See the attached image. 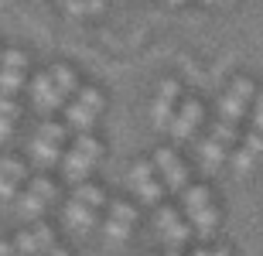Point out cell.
<instances>
[{
	"mask_svg": "<svg viewBox=\"0 0 263 256\" xmlns=\"http://www.w3.org/2000/svg\"><path fill=\"white\" fill-rule=\"evenodd\" d=\"M161 174H164V188L167 191H185L188 188V171H185V164H171V168H164L161 171Z\"/></svg>",
	"mask_w": 263,
	"mask_h": 256,
	"instance_id": "11",
	"label": "cell"
},
{
	"mask_svg": "<svg viewBox=\"0 0 263 256\" xmlns=\"http://www.w3.org/2000/svg\"><path fill=\"white\" fill-rule=\"evenodd\" d=\"M253 127L263 133V109H256V113H253Z\"/></svg>",
	"mask_w": 263,
	"mask_h": 256,
	"instance_id": "41",
	"label": "cell"
},
{
	"mask_svg": "<svg viewBox=\"0 0 263 256\" xmlns=\"http://www.w3.org/2000/svg\"><path fill=\"white\" fill-rule=\"evenodd\" d=\"M253 161H256L253 150H236V154H233V164H236V171H239V174H246V171L253 168Z\"/></svg>",
	"mask_w": 263,
	"mask_h": 256,
	"instance_id": "26",
	"label": "cell"
},
{
	"mask_svg": "<svg viewBox=\"0 0 263 256\" xmlns=\"http://www.w3.org/2000/svg\"><path fill=\"white\" fill-rule=\"evenodd\" d=\"M76 198H79V202H86V205H92V208L106 205V195H103V188L86 185V181H79V185H76Z\"/></svg>",
	"mask_w": 263,
	"mask_h": 256,
	"instance_id": "13",
	"label": "cell"
},
{
	"mask_svg": "<svg viewBox=\"0 0 263 256\" xmlns=\"http://www.w3.org/2000/svg\"><path fill=\"white\" fill-rule=\"evenodd\" d=\"M31 92H34V103H38L41 109H59L62 99H65V92H62V89L55 86V79H51V72H41V75H34V82H31Z\"/></svg>",
	"mask_w": 263,
	"mask_h": 256,
	"instance_id": "2",
	"label": "cell"
},
{
	"mask_svg": "<svg viewBox=\"0 0 263 256\" xmlns=\"http://www.w3.org/2000/svg\"><path fill=\"white\" fill-rule=\"evenodd\" d=\"M14 185H17V181H10L7 174H0V202H10V198H14Z\"/></svg>",
	"mask_w": 263,
	"mask_h": 256,
	"instance_id": "37",
	"label": "cell"
},
{
	"mask_svg": "<svg viewBox=\"0 0 263 256\" xmlns=\"http://www.w3.org/2000/svg\"><path fill=\"white\" fill-rule=\"evenodd\" d=\"M65 10L72 17H86L89 14V0H65Z\"/></svg>",
	"mask_w": 263,
	"mask_h": 256,
	"instance_id": "34",
	"label": "cell"
},
{
	"mask_svg": "<svg viewBox=\"0 0 263 256\" xmlns=\"http://www.w3.org/2000/svg\"><path fill=\"white\" fill-rule=\"evenodd\" d=\"M62 171H65V178L72 185H79V181H86L89 171H92V157L82 154V150H68L65 157H62Z\"/></svg>",
	"mask_w": 263,
	"mask_h": 256,
	"instance_id": "5",
	"label": "cell"
},
{
	"mask_svg": "<svg viewBox=\"0 0 263 256\" xmlns=\"http://www.w3.org/2000/svg\"><path fill=\"white\" fill-rule=\"evenodd\" d=\"M51 79H55V86L62 89V92H79V86H76V75H72V69H68V65H55V69H51Z\"/></svg>",
	"mask_w": 263,
	"mask_h": 256,
	"instance_id": "14",
	"label": "cell"
},
{
	"mask_svg": "<svg viewBox=\"0 0 263 256\" xmlns=\"http://www.w3.org/2000/svg\"><path fill=\"white\" fill-rule=\"evenodd\" d=\"M79 103H86V106L96 109V113L103 109V96H99L96 89H79Z\"/></svg>",
	"mask_w": 263,
	"mask_h": 256,
	"instance_id": "27",
	"label": "cell"
},
{
	"mask_svg": "<svg viewBox=\"0 0 263 256\" xmlns=\"http://www.w3.org/2000/svg\"><path fill=\"white\" fill-rule=\"evenodd\" d=\"M198 123H202V106H198L195 99H188V103H181L178 116H171L167 130H171V137H175V140H188L192 133H195Z\"/></svg>",
	"mask_w": 263,
	"mask_h": 256,
	"instance_id": "1",
	"label": "cell"
},
{
	"mask_svg": "<svg viewBox=\"0 0 263 256\" xmlns=\"http://www.w3.org/2000/svg\"><path fill=\"white\" fill-rule=\"evenodd\" d=\"M76 150H82V154H89V157L96 161L99 154H103V147H99L96 140L89 137V133H79V140H76Z\"/></svg>",
	"mask_w": 263,
	"mask_h": 256,
	"instance_id": "24",
	"label": "cell"
},
{
	"mask_svg": "<svg viewBox=\"0 0 263 256\" xmlns=\"http://www.w3.org/2000/svg\"><path fill=\"white\" fill-rule=\"evenodd\" d=\"M167 4H185V0H167Z\"/></svg>",
	"mask_w": 263,
	"mask_h": 256,
	"instance_id": "43",
	"label": "cell"
},
{
	"mask_svg": "<svg viewBox=\"0 0 263 256\" xmlns=\"http://www.w3.org/2000/svg\"><path fill=\"white\" fill-rule=\"evenodd\" d=\"M17 249H21V253H38V239H34V232H21V236H17Z\"/></svg>",
	"mask_w": 263,
	"mask_h": 256,
	"instance_id": "30",
	"label": "cell"
},
{
	"mask_svg": "<svg viewBox=\"0 0 263 256\" xmlns=\"http://www.w3.org/2000/svg\"><path fill=\"white\" fill-rule=\"evenodd\" d=\"M171 222H178V215H175V208H161V212H157V226H161V229H167V226H171Z\"/></svg>",
	"mask_w": 263,
	"mask_h": 256,
	"instance_id": "38",
	"label": "cell"
},
{
	"mask_svg": "<svg viewBox=\"0 0 263 256\" xmlns=\"http://www.w3.org/2000/svg\"><path fill=\"white\" fill-rule=\"evenodd\" d=\"M7 137H10V116H4V113H0V144H4Z\"/></svg>",
	"mask_w": 263,
	"mask_h": 256,
	"instance_id": "39",
	"label": "cell"
},
{
	"mask_svg": "<svg viewBox=\"0 0 263 256\" xmlns=\"http://www.w3.org/2000/svg\"><path fill=\"white\" fill-rule=\"evenodd\" d=\"M109 215H113V219H123V222H134V219H137V208L127 205V202H113V205H109Z\"/></svg>",
	"mask_w": 263,
	"mask_h": 256,
	"instance_id": "25",
	"label": "cell"
},
{
	"mask_svg": "<svg viewBox=\"0 0 263 256\" xmlns=\"http://www.w3.org/2000/svg\"><path fill=\"white\" fill-rule=\"evenodd\" d=\"M151 174H154V164H137V168L130 171V181H134V185H140V181H147Z\"/></svg>",
	"mask_w": 263,
	"mask_h": 256,
	"instance_id": "35",
	"label": "cell"
},
{
	"mask_svg": "<svg viewBox=\"0 0 263 256\" xmlns=\"http://www.w3.org/2000/svg\"><path fill=\"white\" fill-rule=\"evenodd\" d=\"M212 137H215V140H222L226 147H233L236 140H239V137H236V130H233V123H229V120H226V123H215V127H212Z\"/></svg>",
	"mask_w": 263,
	"mask_h": 256,
	"instance_id": "23",
	"label": "cell"
},
{
	"mask_svg": "<svg viewBox=\"0 0 263 256\" xmlns=\"http://www.w3.org/2000/svg\"><path fill=\"white\" fill-rule=\"evenodd\" d=\"M198 157H202V164H205L209 171L219 168V164L226 161V144H222V140H215V137H212V140H205L202 147H198Z\"/></svg>",
	"mask_w": 263,
	"mask_h": 256,
	"instance_id": "9",
	"label": "cell"
},
{
	"mask_svg": "<svg viewBox=\"0 0 263 256\" xmlns=\"http://www.w3.org/2000/svg\"><path fill=\"white\" fill-rule=\"evenodd\" d=\"M21 86H24L21 69H4V72H0V92H4V96H14Z\"/></svg>",
	"mask_w": 263,
	"mask_h": 256,
	"instance_id": "15",
	"label": "cell"
},
{
	"mask_svg": "<svg viewBox=\"0 0 263 256\" xmlns=\"http://www.w3.org/2000/svg\"><path fill=\"white\" fill-rule=\"evenodd\" d=\"M175 99H178V82H164L161 92H157V99H154V109H151V120H154L157 130H164L167 123H171V116H175V113H171Z\"/></svg>",
	"mask_w": 263,
	"mask_h": 256,
	"instance_id": "3",
	"label": "cell"
},
{
	"mask_svg": "<svg viewBox=\"0 0 263 256\" xmlns=\"http://www.w3.org/2000/svg\"><path fill=\"white\" fill-rule=\"evenodd\" d=\"M246 150H253L256 157H263V133L260 130H253V133L246 137Z\"/></svg>",
	"mask_w": 263,
	"mask_h": 256,
	"instance_id": "36",
	"label": "cell"
},
{
	"mask_svg": "<svg viewBox=\"0 0 263 256\" xmlns=\"http://www.w3.org/2000/svg\"><path fill=\"white\" fill-rule=\"evenodd\" d=\"M175 150H167V147H161V150H157V154H154V168L157 171H164V168H171V164H175Z\"/></svg>",
	"mask_w": 263,
	"mask_h": 256,
	"instance_id": "29",
	"label": "cell"
},
{
	"mask_svg": "<svg viewBox=\"0 0 263 256\" xmlns=\"http://www.w3.org/2000/svg\"><path fill=\"white\" fill-rule=\"evenodd\" d=\"M0 65H4V69H28V55H24V51H4V55H0Z\"/></svg>",
	"mask_w": 263,
	"mask_h": 256,
	"instance_id": "21",
	"label": "cell"
},
{
	"mask_svg": "<svg viewBox=\"0 0 263 256\" xmlns=\"http://www.w3.org/2000/svg\"><path fill=\"white\" fill-rule=\"evenodd\" d=\"M188 219H192V226H195L202 236H209V232L219 226V208H215V205H202V208H195Z\"/></svg>",
	"mask_w": 263,
	"mask_h": 256,
	"instance_id": "7",
	"label": "cell"
},
{
	"mask_svg": "<svg viewBox=\"0 0 263 256\" xmlns=\"http://www.w3.org/2000/svg\"><path fill=\"white\" fill-rule=\"evenodd\" d=\"M181 195H185V212H188V215H192L195 208L209 205V188H185Z\"/></svg>",
	"mask_w": 263,
	"mask_h": 256,
	"instance_id": "16",
	"label": "cell"
},
{
	"mask_svg": "<svg viewBox=\"0 0 263 256\" xmlns=\"http://www.w3.org/2000/svg\"><path fill=\"white\" fill-rule=\"evenodd\" d=\"M243 113H246V99H239L229 89L222 96V120H229V123H236V120H243Z\"/></svg>",
	"mask_w": 263,
	"mask_h": 256,
	"instance_id": "12",
	"label": "cell"
},
{
	"mask_svg": "<svg viewBox=\"0 0 263 256\" xmlns=\"http://www.w3.org/2000/svg\"><path fill=\"white\" fill-rule=\"evenodd\" d=\"M0 113H4V116H10V120H17L21 116V106L10 96H4V92H0Z\"/></svg>",
	"mask_w": 263,
	"mask_h": 256,
	"instance_id": "32",
	"label": "cell"
},
{
	"mask_svg": "<svg viewBox=\"0 0 263 256\" xmlns=\"http://www.w3.org/2000/svg\"><path fill=\"white\" fill-rule=\"evenodd\" d=\"M164 236H167V246L178 249V243H185V239L192 236V226H185V222H171V226L164 229Z\"/></svg>",
	"mask_w": 263,
	"mask_h": 256,
	"instance_id": "18",
	"label": "cell"
},
{
	"mask_svg": "<svg viewBox=\"0 0 263 256\" xmlns=\"http://www.w3.org/2000/svg\"><path fill=\"white\" fill-rule=\"evenodd\" d=\"M31 157L38 161V164H55L59 161V140H48V137H34L31 140Z\"/></svg>",
	"mask_w": 263,
	"mask_h": 256,
	"instance_id": "6",
	"label": "cell"
},
{
	"mask_svg": "<svg viewBox=\"0 0 263 256\" xmlns=\"http://www.w3.org/2000/svg\"><path fill=\"white\" fill-rule=\"evenodd\" d=\"M31 191H34V195H41L45 202H59V188L51 185L48 178H34V181H31Z\"/></svg>",
	"mask_w": 263,
	"mask_h": 256,
	"instance_id": "19",
	"label": "cell"
},
{
	"mask_svg": "<svg viewBox=\"0 0 263 256\" xmlns=\"http://www.w3.org/2000/svg\"><path fill=\"white\" fill-rule=\"evenodd\" d=\"M45 205H48V202H45L41 195H34V191H28V195H21V198H17V212H21V219H28V222L41 219Z\"/></svg>",
	"mask_w": 263,
	"mask_h": 256,
	"instance_id": "10",
	"label": "cell"
},
{
	"mask_svg": "<svg viewBox=\"0 0 263 256\" xmlns=\"http://www.w3.org/2000/svg\"><path fill=\"white\" fill-rule=\"evenodd\" d=\"M106 236H109V239H117V243H123V239L130 236V222H123V219H113V215H109V222H106Z\"/></svg>",
	"mask_w": 263,
	"mask_h": 256,
	"instance_id": "22",
	"label": "cell"
},
{
	"mask_svg": "<svg viewBox=\"0 0 263 256\" xmlns=\"http://www.w3.org/2000/svg\"><path fill=\"white\" fill-rule=\"evenodd\" d=\"M103 7H106V0H89V14H99Z\"/></svg>",
	"mask_w": 263,
	"mask_h": 256,
	"instance_id": "40",
	"label": "cell"
},
{
	"mask_svg": "<svg viewBox=\"0 0 263 256\" xmlns=\"http://www.w3.org/2000/svg\"><path fill=\"white\" fill-rule=\"evenodd\" d=\"M256 109H263V92H260V96H256Z\"/></svg>",
	"mask_w": 263,
	"mask_h": 256,
	"instance_id": "42",
	"label": "cell"
},
{
	"mask_svg": "<svg viewBox=\"0 0 263 256\" xmlns=\"http://www.w3.org/2000/svg\"><path fill=\"white\" fill-rule=\"evenodd\" d=\"M41 137H48V140H65V127H59V123H41V130H38Z\"/></svg>",
	"mask_w": 263,
	"mask_h": 256,
	"instance_id": "31",
	"label": "cell"
},
{
	"mask_svg": "<svg viewBox=\"0 0 263 256\" xmlns=\"http://www.w3.org/2000/svg\"><path fill=\"white\" fill-rule=\"evenodd\" d=\"M65 116H68V123H72L79 133H89L92 120H96V109H89L86 103H76V106H68V109H65Z\"/></svg>",
	"mask_w": 263,
	"mask_h": 256,
	"instance_id": "8",
	"label": "cell"
},
{
	"mask_svg": "<svg viewBox=\"0 0 263 256\" xmlns=\"http://www.w3.org/2000/svg\"><path fill=\"white\" fill-rule=\"evenodd\" d=\"M62 215H65V226L76 229V232H89V229L96 226V215H92V205H86V202H79V198H72L65 208H62Z\"/></svg>",
	"mask_w": 263,
	"mask_h": 256,
	"instance_id": "4",
	"label": "cell"
},
{
	"mask_svg": "<svg viewBox=\"0 0 263 256\" xmlns=\"http://www.w3.org/2000/svg\"><path fill=\"white\" fill-rule=\"evenodd\" d=\"M0 174H7L10 181H21V178H28V171H24V164L14 157H0Z\"/></svg>",
	"mask_w": 263,
	"mask_h": 256,
	"instance_id": "20",
	"label": "cell"
},
{
	"mask_svg": "<svg viewBox=\"0 0 263 256\" xmlns=\"http://www.w3.org/2000/svg\"><path fill=\"white\" fill-rule=\"evenodd\" d=\"M134 188L140 191L144 202H157V198H164V181H151V178H147V181H140V185H134Z\"/></svg>",
	"mask_w": 263,
	"mask_h": 256,
	"instance_id": "17",
	"label": "cell"
},
{
	"mask_svg": "<svg viewBox=\"0 0 263 256\" xmlns=\"http://www.w3.org/2000/svg\"><path fill=\"white\" fill-rule=\"evenodd\" d=\"M233 92L239 99H246V103H250V99H253V82H250V79H236L233 82Z\"/></svg>",
	"mask_w": 263,
	"mask_h": 256,
	"instance_id": "33",
	"label": "cell"
},
{
	"mask_svg": "<svg viewBox=\"0 0 263 256\" xmlns=\"http://www.w3.org/2000/svg\"><path fill=\"white\" fill-rule=\"evenodd\" d=\"M34 239H38L41 249H51V253H55V232H51L48 226H38V229H34Z\"/></svg>",
	"mask_w": 263,
	"mask_h": 256,
	"instance_id": "28",
	"label": "cell"
}]
</instances>
